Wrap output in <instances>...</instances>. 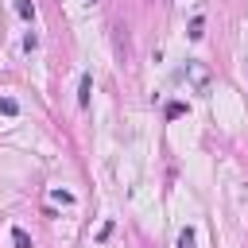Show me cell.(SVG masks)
I'll return each mask as SVG.
<instances>
[{
  "label": "cell",
  "instance_id": "6da1fadb",
  "mask_svg": "<svg viewBox=\"0 0 248 248\" xmlns=\"http://www.w3.org/2000/svg\"><path fill=\"white\" fill-rule=\"evenodd\" d=\"M186 78H190L194 85H205V81H209V74H205V66H198V62H186Z\"/></svg>",
  "mask_w": 248,
  "mask_h": 248
},
{
  "label": "cell",
  "instance_id": "7a4b0ae2",
  "mask_svg": "<svg viewBox=\"0 0 248 248\" xmlns=\"http://www.w3.org/2000/svg\"><path fill=\"white\" fill-rule=\"evenodd\" d=\"M89 93H93V78L81 74V81H78V105H81V108L89 105Z\"/></svg>",
  "mask_w": 248,
  "mask_h": 248
},
{
  "label": "cell",
  "instance_id": "3957f363",
  "mask_svg": "<svg viewBox=\"0 0 248 248\" xmlns=\"http://www.w3.org/2000/svg\"><path fill=\"white\" fill-rule=\"evenodd\" d=\"M186 35H190V39H202V35H205V19H202V16H194V19H190V31H186Z\"/></svg>",
  "mask_w": 248,
  "mask_h": 248
},
{
  "label": "cell",
  "instance_id": "277c9868",
  "mask_svg": "<svg viewBox=\"0 0 248 248\" xmlns=\"http://www.w3.org/2000/svg\"><path fill=\"white\" fill-rule=\"evenodd\" d=\"M12 244H16V248H31V236H27V229H12Z\"/></svg>",
  "mask_w": 248,
  "mask_h": 248
},
{
  "label": "cell",
  "instance_id": "5b68a950",
  "mask_svg": "<svg viewBox=\"0 0 248 248\" xmlns=\"http://www.w3.org/2000/svg\"><path fill=\"white\" fill-rule=\"evenodd\" d=\"M0 112H4V116H16V112H19V101H16V97H0Z\"/></svg>",
  "mask_w": 248,
  "mask_h": 248
},
{
  "label": "cell",
  "instance_id": "8992f818",
  "mask_svg": "<svg viewBox=\"0 0 248 248\" xmlns=\"http://www.w3.org/2000/svg\"><path fill=\"white\" fill-rule=\"evenodd\" d=\"M16 12H19L23 19H35V4H27V0H19V4H16Z\"/></svg>",
  "mask_w": 248,
  "mask_h": 248
},
{
  "label": "cell",
  "instance_id": "52a82bcc",
  "mask_svg": "<svg viewBox=\"0 0 248 248\" xmlns=\"http://www.w3.org/2000/svg\"><path fill=\"white\" fill-rule=\"evenodd\" d=\"M178 248H194V229H182L178 232Z\"/></svg>",
  "mask_w": 248,
  "mask_h": 248
},
{
  "label": "cell",
  "instance_id": "ba28073f",
  "mask_svg": "<svg viewBox=\"0 0 248 248\" xmlns=\"http://www.w3.org/2000/svg\"><path fill=\"white\" fill-rule=\"evenodd\" d=\"M182 112H186L182 101H170V105H167V116H182Z\"/></svg>",
  "mask_w": 248,
  "mask_h": 248
},
{
  "label": "cell",
  "instance_id": "9c48e42d",
  "mask_svg": "<svg viewBox=\"0 0 248 248\" xmlns=\"http://www.w3.org/2000/svg\"><path fill=\"white\" fill-rule=\"evenodd\" d=\"M89 4H97V0H89Z\"/></svg>",
  "mask_w": 248,
  "mask_h": 248
}]
</instances>
